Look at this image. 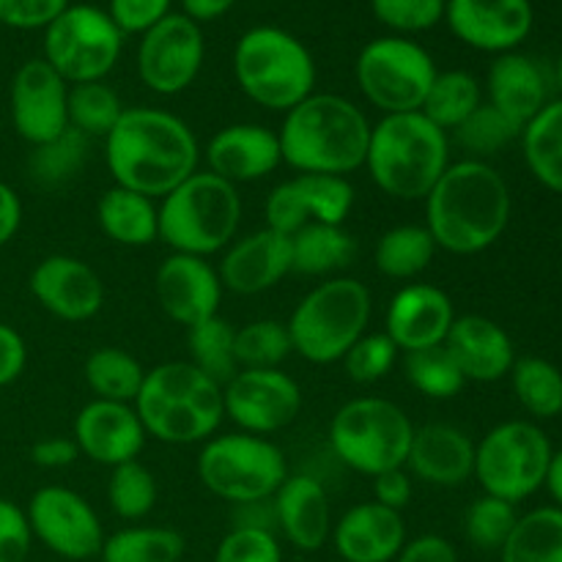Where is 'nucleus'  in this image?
Instances as JSON below:
<instances>
[{"label":"nucleus","instance_id":"f257e3e1","mask_svg":"<svg viewBox=\"0 0 562 562\" xmlns=\"http://www.w3.org/2000/svg\"><path fill=\"white\" fill-rule=\"evenodd\" d=\"M104 159L113 181L162 201L201 165V146L184 119L159 108H126L104 137Z\"/></svg>","mask_w":562,"mask_h":562},{"label":"nucleus","instance_id":"f03ea898","mask_svg":"<svg viewBox=\"0 0 562 562\" xmlns=\"http://www.w3.org/2000/svg\"><path fill=\"white\" fill-rule=\"evenodd\" d=\"M426 228L439 250L477 256L503 239L514 214V195L492 162L459 159L426 195Z\"/></svg>","mask_w":562,"mask_h":562},{"label":"nucleus","instance_id":"7ed1b4c3","mask_svg":"<svg viewBox=\"0 0 562 562\" xmlns=\"http://www.w3.org/2000/svg\"><path fill=\"white\" fill-rule=\"evenodd\" d=\"M371 121L351 99L338 93H311L291 108L280 126L283 165L296 173L349 176L366 168Z\"/></svg>","mask_w":562,"mask_h":562},{"label":"nucleus","instance_id":"20e7f679","mask_svg":"<svg viewBox=\"0 0 562 562\" xmlns=\"http://www.w3.org/2000/svg\"><path fill=\"white\" fill-rule=\"evenodd\" d=\"M135 412L157 442H206L225 420L223 384L198 371L190 360L162 362L146 371Z\"/></svg>","mask_w":562,"mask_h":562},{"label":"nucleus","instance_id":"39448f33","mask_svg":"<svg viewBox=\"0 0 562 562\" xmlns=\"http://www.w3.org/2000/svg\"><path fill=\"white\" fill-rule=\"evenodd\" d=\"M450 165V135L417 113L382 115L371 126L366 168L395 201H426Z\"/></svg>","mask_w":562,"mask_h":562},{"label":"nucleus","instance_id":"423d86ee","mask_svg":"<svg viewBox=\"0 0 562 562\" xmlns=\"http://www.w3.org/2000/svg\"><path fill=\"white\" fill-rule=\"evenodd\" d=\"M241 195L209 170H195L159 201V239L173 252L212 258L236 239Z\"/></svg>","mask_w":562,"mask_h":562},{"label":"nucleus","instance_id":"0eeeda50","mask_svg":"<svg viewBox=\"0 0 562 562\" xmlns=\"http://www.w3.org/2000/svg\"><path fill=\"white\" fill-rule=\"evenodd\" d=\"M234 75L241 93L258 108L289 113L316 93V60L311 49L274 25L241 33L234 49Z\"/></svg>","mask_w":562,"mask_h":562},{"label":"nucleus","instance_id":"6e6552de","mask_svg":"<svg viewBox=\"0 0 562 562\" xmlns=\"http://www.w3.org/2000/svg\"><path fill=\"white\" fill-rule=\"evenodd\" d=\"M373 300L357 278H327L307 291L289 316L294 355L313 366H333L368 333Z\"/></svg>","mask_w":562,"mask_h":562},{"label":"nucleus","instance_id":"1a4fd4ad","mask_svg":"<svg viewBox=\"0 0 562 562\" xmlns=\"http://www.w3.org/2000/svg\"><path fill=\"white\" fill-rule=\"evenodd\" d=\"M412 437L415 426L409 415L395 401L379 395L346 401L329 423L333 453L349 470L368 477L406 467Z\"/></svg>","mask_w":562,"mask_h":562},{"label":"nucleus","instance_id":"9d476101","mask_svg":"<svg viewBox=\"0 0 562 562\" xmlns=\"http://www.w3.org/2000/svg\"><path fill=\"white\" fill-rule=\"evenodd\" d=\"M289 475L283 450L269 437L256 434L212 437L198 453V477L203 488L234 505L272 499Z\"/></svg>","mask_w":562,"mask_h":562},{"label":"nucleus","instance_id":"9b49d317","mask_svg":"<svg viewBox=\"0 0 562 562\" xmlns=\"http://www.w3.org/2000/svg\"><path fill=\"white\" fill-rule=\"evenodd\" d=\"M552 439L536 420H505L475 442V481L483 494L519 505L547 486Z\"/></svg>","mask_w":562,"mask_h":562},{"label":"nucleus","instance_id":"f8f14e48","mask_svg":"<svg viewBox=\"0 0 562 562\" xmlns=\"http://www.w3.org/2000/svg\"><path fill=\"white\" fill-rule=\"evenodd\" d=\"M437 71L428 49L409 36L373 38L355 64L357 88L382 115L417 113Z\"/></svg>","mask_w":562,"mask_h":562},{"label":"nucleus","instance_id":"ddd939ff","mask_svg":"<svg viewBox=\"0 0 562 562\" xmlns=\"http://www.w3.org/2000/svg\"><path fill=\"white\" fill-rule=\"evenodd\" d=\"M124 47V33L97 5H66L44 27V60L69 86L104 80L115 69Z\"/></svg>","mask_w":562,"mask_h":562},{"label":"nucleus","instance_id":"4468645a","mask_svg":"<svg viewBox=\"0 0 562 562\" xmlns=\"http://www.w3.org/2000/svg\"><path fill=\"white\" fill-rule=\"evenodd\" d=\"M206 58V42L195 20L170 11L148 27L137 44V77L148 91L176 97L198 80Z\"/></svg>","mask_w":562,"mask_h":562},{"label":"nucleus","instance_id":"2eb2a0df","mask_svg":"<svg viewBox=\"0 0 562 562\" xmlns=\"http://www.w3.org/2000/svg\"><path fill=\"white\" fill-rule=\"evenodd\" d=\"M33 541L58 558L80 562L99 558L104 527L93 505L66 486H44L25 508Z\"/></svg>","mask_w":562,"mask_h":562},{"label":"nucleus","instance_id":"dca6fc26","mask_svg":"<svg viewBox=\"0 0 562 562\" xmlns=\"http://www.w3.org/2000/svg\"><path fill=\"white\" fill-rule=\"evenodd\" d=\"M225 417L239 431L269 437L300 417L302 387L280 368L269 371H236L223 384Z\"/></svg>","mask_w":562,"mask_h":562},{"label":"nucleus","instance_id":"f3484780","mask_svg":"<svg viewBox=\"0 0 562 562\" xmlns=\"http://www.w3.org/2000/svg\"><path fill=\"white\" fill-rule=\"evenodd\" d=\"M355 206V187L344 176L296 173L280 181L263 203L267 228L294 236L311 223L344 225Z\"/></svg>","mask_w":562,"mask_h":562},{"label":"nucleus","instance_id":"a211bd4d","mask_svg":"<svg viewBox=\"0 0 562 562\" xmlns=\"http://www.w3.org/2000/svg\"><path fill=\"white\" fill-rule=\"evenodd\" d=\"M11 124L31 146L69 130V82L44 58H31L14 71L9 88Z\"/></svg>","mask_w":562,"mask_h":562},{"label":"nucleus","instance_id":"6ab92c4d","mask_svg":"<svg viewBox=\"0 0 562 562\" xmlns=\"http://www.w3.org/2000/svg\"><path fill=\"white\" fill-rule=\"evenodd\" d=\"M445 20L467 47L503 55L527 42L536 11L530 0H448Z\"/></svg>","mask_w":562,"mask_h":562},{"label":"nucleus","instance_id":"aec40b11","mask_svg":"<svg viewBox=\"0 0 562 562\" xmlns=\"http://www.w3.org/2000/svg\"><path fill=\"white\" fill-rule=\"evenodd\" d=\"M154 291L165 316L190 329L217 316L225 289L220 283L217 267L209 258L170 252L159 263Z\"/></svg>","mask_w":562,"mask_h":562},{"label":"nucleus","instance_id":"412c9836","mask_svg":"<svg viewBox=\"0 0 562 562\" xmlns=\"http://www.w3.org/2000/svg\"><path fill=\"white\" fill-rule=\"evenodd\" d=\"M33 300L60 322L80 324L97 316L104 305V283L97 269L75 256H47L27 278Z\"/></svg>","mask_w":562,"mask_h":562},{"label":"nucleus","instance_id":"4be33fe9","mask_svg":"<svg viewBox=\"0 0 562 562\" xmlns=\"http://www.w3.org/2000/svg\"><path fill=\"white\" fill-rule=\"evenodd\" d=\"M71 439L80 456L113 470L126 461H137V456L146 448L148 434L137 417L135 404L93 398L77 412Z\"/></svg>","mask_w":562,"mask_h":562},{"label":"nucleus","instance_id":"5701e85b","mask_svg":"<svg viewBox=\"0 0 562 562\" xmlns=\"http://www.w3.org/2000/svg\"><path fill=\"white\" fill-rule=\"evenodd\" d=\"M291 263V236L261 228L225 247L217 274L223 289L231 294L256 296L272 291L280 280L289 278Z\"/></svg>","mask_w":562,"mask_h":562},{"label":"nucleus","instance_id":"b1692460","mask_svg":"<svg viewBox=\"0 0 562 562\" xmlns=\"http://www.w3.org/2000/svg\"><path fill=\"white\" fill-rule=\"evenodd\" d=\"M453 322V300L439 285L406 283L390 300L384 335L398 346V351L409 355V351L442 346Z\"/></svg>","mask_w":562,"mask_h":562},{"label":"nucleus","instance_id":"393cba45","mask_svg":"<svg viewBox=\"0 0 562 562\" xmlns=\"http://www.w3.org/2000/svg\"><path fill=\"white\" fill-rule=\"evenodd\" d=\"M201 157L206 159L209 173L234 187L267 179L283 165L278 132L263 124L223 126L214 132Z\"/></svg>","mask_w":562,"mask_h":562},{"label":"nucleus","instance_id":"a878e982","mask_svg":"<svg viewBox=\"0 0 562 562\" xmlns=\"http://www.w3.org/2000/svg\"><path fill=\"white\" fill-rule=\"evenodd\" d=\"M406 470L428 486H464L475 477V439L453 423H426L415 428Z\"/></svg>","mask_w":562,"mask_h":562},{"label":"nucleus","instance_id":"bb28decb","mask_svg":"<svg viewBox=\"0 0 562 562\" xmlns=\"http://www.w3.org/2000/svg\"><path fill=\"white\" fill-rule=\"evenodd\" d=\"M442 346L453 357L467 382H499L508 376L516 362V346L508 329L494 318L477 316V313L456 316Z\"/></svg>","mask_w":562,"mask_h":562},{"label":"nucleus","instance_id":"cd10ccee","mask_svg":"<svg viewBox=\"0 0 562 562\" xmlns=\"http://www.w3.org/2000/svg\"><path fill=\"white\" fill-rule=\"evenodd\" d=\"M335 554L344 562H395L406 538L404 516L379 503H360L333 525Z\"/></svg>","mask_w":562,"mask_h":562},{"label":"nucleus","instance_id":"c85d7f7f","mask_svg":"<svg viewBox=\"0 0 562 562\" xmlns=\"http://www.w3.org/2000/svg\"><path fill=\"white\" fill-rule=\"evenodd\" d=\"M278 532L300 552L324 549L333 536V508L327 488L311 475H289L272 497Z\"/></svg>","mask_w":562,"mask_h":562},{"label":"nucleus","instance_id":"c756f323","mask_svg":"<svg viewBox=\"0 0 562 562\" xmlns=\"http://www.w3.org/2000/svg\"><path fill=\"white\" fill-rule=\"evenodd\" d=\"M549 80L543 66L525 53H503L486 75V102L525 130L549 102Z\"/></svg>","mask_w":562,"mask_h":562},{"label":"nucleus","instance_id":"7c9ffc66","mask_svg":"<svg viewBox=\"0 0 562 562\" xmlns=\"http://www.w3.org/2000/svg\"><path fill=\"white\" fill-rule=\"evenodd\" d=\"M97 223L108 239L124 247H148L159 239V203L113 184L97 203Z\"/></svg>","mask_w":562,"mask_h":562},{"label":"nucleus","instance_id":"2f4dec72","mask_svg":"<svg viewBox=\"0 0 562 562\" xmlns=\"http://www.w3.org/2000/svg\"><path fill=\"white\" fill-rule=\"evenodd\" d=\"M357 258V241L344 225L311 223L291 236V272L305 278H338Z\"/></svg>","mask_w":562,"mask_h":562},{"label":"nucleus","instance_id":"473e14b6","mask_svg":"<svg viewBox=\"0 0 562 562\" xmlns=\"http://www.w3.org/2000/svg\"><path fill=\"white\" fill-rule=\"evenodd\" d=\"M527 170L543 190L562 195V97L549 99L519 135Z\"/></svg>","mask_w":562,"mask_h":562},{"label":"nucleus","instance_id":"72a5a7b5","mask_svg":"<svg viewBox=\"0 0 562 562\" xmlns=\"http://www.w3.org/2000/svg\"><path fill=\"white\" fill-rule=\"evenodd\" d=\"M437 250V241L426 225L404 223L379 236L373 247V263L379 274L390 280H415L431 267Z\"/></svg>","mask_w":562,"mask_h":562},{"label":"nucleus","instance_id":"f704fd0d","mask_svg":"<svg viewBox=\"0 0 562 562\" xmlns=\"http://www.w3.org/2000/svg\"><path fill=\"white\" fill-rule=\"evenodd\" d=\"M499 562H562V510L541 505L519 514L514 532L499 549Z\"/></svg>","mask_w":562,"mask_h":562},{"label":"nucleus","instance_id":"c9c22d12","mask_svg":"<svg viewBox=\"0 0 562 562\" xmlns=\"http://www.w3.org/2000/svg\"><path fill=\"white\" fill-rule=\"evenodd\" d=\"M483 104V86L477 82L475 75L464 69H448L437 71L431 88L426 93L420 113L428 121L453 135L472 113Z\"/></svg>","mask_w":562,"mask_h":562},{"label":"nucleus","instance_id":"e433bc0d","mask_svg":"<svg viewBox=\"0 0 562 562\" xmlns=\"http://www.w3.org/2000/svg\"><path fill=\"white\" fill-rule=\"evenodd\" d=\"M516 401L532 420L562 415V371L547 357H516L508 373Z\"/></svg>","mask_w":562,"mask_h":562},{"label":"nucleus","instance_id":"4c0bfd02","mask_svg":"<svg viewBox=\"0 0 562 562\" xmlns=\"http://www.w3.org/2000/svg\"><path fill=\"white\" fill-rule=\"evenodd\" d=\"M82 376H86L88 390L99 401L135 404L143 379H146V368L130 351L119 349V346H102L86 357Z\"/></svg>","mask_w":562,"mask_h":562},{"label":"nucleus","instance_id":"58836bf2","mask_svg":"<svg viewBox=\"0 0 562 562\" xmlns=\"http://www.w3.org/2000/svg\"><path fill=\"white\" fill-rule=\"evenodd\" d=\"M184 536L170 527L135 525L104 538L102 562H181Z\"/></svg>","mask_w":562,"mask_h":562},{"label":"nucleus","instance_id":"ea45409f","mask_svg":"<svg viewBox=\"0 0 562 562\" xmlns=\"http://www.w3.org/2000/svg\"><path fill=\"white\" fill-rule=\"evenodd\" d=\"M86 159L88 137L69 126V130L60 132L53 140L31 146V154H27V176H31V181L36 187L58 190V187L77 179V173L86 168Z\"/></svg>","mask_w":562,"mask_h":562},{"label":"nucleus","instance_id":"a19ab883","mask_svg":"<svg viewBox=\"0 0 562 562\" xmlns=\"http://www.w3.org/2000/svg\"><path fill=\"white\" fill-rule=\"evenodd\" d=\"M294 355L289 324L278 318H258L236 329L234 357L239 371H269L280 368Z\"/></svg>","mask_w":562,"mask_h":562},{"label":"nucleus","instance_id":"79ce46f5","mask_svg":"<svg viewBox=\"0 0 562 562\" xmlns=\"http://www.w3.org/2000/svg\"><path fill=\"white\" fill-rule=\"evenodd\" d=\"M234 338L236 327L217 316L206 318V322L195 324V327L187 329V351H190V362L198 371L206 373L209 379H214L217 384H225L234 376L239 368H236L234 357Z\"/></svg>","mask_w":562,"mask_h":562},{"label":"nucleus","instance_id":"37998d69","mask_svg":"<svg viewBox=\"0 0 562 562\" xmlns=\"http://www.w3.org/2000/svg\"><path fill=\"white\" fill-rule=\"evenodd\" d=\"M124 102L104 80L69 86V126L80 135L108 137L124 115Z\"/></svg>","mask_w":562,"mask_h":562},{"label":"nucleus","instance_id":"c03bdc74","mask_svg":"<svg viewBox=\"0 0 562 562\" xmlns=\"http://www.w3.org/2000/svg\"><path fill=\"white\" fill-rule=\"evenodd\" d=\"M404 376L420 395L434 401H448L464 390L467 379L448 355L445 346L420 349L404 355Z\"/></svg>","mask_w":562,"mask_h":562},{"label":"nucleus","instance_id":"a18cd8bd","mask_svg":"<svg viewBox=\"0 0 562 562\" xmlns=\"http://www.w3.org/2000/svg\"><path fill=\"white\" fill-rule=\"evenodd\" d=\"M159 497L157 477L140 461L113 467L108 481V503L124 521H140L154 510Z\"/></svg>","mask_w":562,"mask_h":562},{"label":"nucleus","instance_id":"49530a36","mask_svg":"<svg viewBox=\"0 0 562 562\" xmlns=\"http://www.w3.org/2000/svg\"><path fill=\"white\" fill-rule=\"evenodd\" d=\"M519 126L510 119H505L499 110H494L486 99H483L481 108L453 132L456 143L467 151V159H481V162H488L492 157H497V154L505 151L510 143L519 140Z\"/></svg>","mask_w":562,"mask_h":562},{"label":"nucleus","instance_id":"de8ad7c7","mask_svg":"<svg viewBox=\"0 0 562 562\" xmlns=\"http://www.w3.org/2000/svg\"><path fill=\"white\" fill-rule=\"evenodd\" d=\"M519 521L516 505L505 499L481 494L464 514V536L477 552H499Z\"/></svg>","mask_w":562,"mask_h":562},{"label":"nucleus","instance_id":"09e8293b","mask_svg":"<svg viewBox=\"0 0 562 562\" xmlns=\"http://www.w3.org/2000/svg\"><path fill=\"white\" fill-rule=\"evenodd\" d=\"M398 346L387 338L384 333H366L340 362H344L346 373L351 382L357 384H373L379 379L387 376L398 362Z\"/></svg>","mask_w":562,"mask_h":562},{"label":"nucleus","instance_id":"8fccbe9b","mask_svg":"<svg viewBox=\"0 0 562 562\" xmlns=\"http://www.w3.org/2000/svg\"><path fill=\"white\" fill-rule=\"evenodd\" d=\"M448 0H371L373 16L398 36L423 33L445 20Z\"/></svg>","mask_w":562,"mask_h":562},{"label":"nucleus","instance_id":"3c124183","mask_svg":"<svg viewBox=\"0 0 562 562\" xmlns=\"http://www.w3.org/2000/svg\"><path fill=\"white\" fill-rule=\"evenodd\" d=\"M214 562H283L278 532L256 527H234L220 541Z\"/></svg>","mask_w":562,"mask_h":562},{"label":"nucleus","instance_id":"603ef678","mask_svg":"<svg viewBox=\"0 0 562 562\" xmlns=\"http://www.w3.org/2000/svg\"><path fill=\"white\" fill-rule=\"evenodd\" d=\"M33 547V532L25 510L0 497V562H25Z\"/></svg>","mask_w":562,"mask_h":562},{"label":"nucleus","instance_id":"864d4df0","mask_svg":"<svg viewBox=\"0 0 562 562\" xmlns=\"http://www.w3.org/2000/svg\"><path fill=\"white\" fill-rule=\"evenodd\" d=\"M170 3L173 0H110L108 14L124 36H132V33L143 36L148 27L170 14Z\"/></svg>","mask_w":562,"mask_h":562},{"label":"nucleus","instance_id":"5fc2aeb1","mask_svg":"<svg viewBox=\"0 0 562 562\" xmlns=\"http://www.w3.org/2000/svg\"><path fill=\"white\" fill-rule=\"evenodd\" d=\"M66 5L69 0H0V25L14 31H44Z\"/></svg>","mask_w":562,"mask_h":562},{"label":"nucleus","instance_id":"6e6d98bb","mask_svg":"<svg viewBox=\"0 0 562 562\" xmlns=\"http://www.w3.org/2000/svg\"><path fill=\"white\" fill-rule=\"evenodd\" d=\"M373 481V503L384 505L390 510H404L412 503V494H415V477L409 475L406 467L398 470H387L382 475L371 477Z\"/></svg>","mask_w":562,"mask_h":562},{"label":"nucleus","instance_id":"4d7b16f0","mask_svg":"<svg viewBox=\"0 0 562 562\" xmlns=\"http://www.w3.org/2000/svg\"><path fill=\"white\" fill-rule=\"evenodd\" d=\"M27 366V344L11 324L0 322V387H9Z\"/></svg>","mask_w":562,"mask_h":562},{"label":"nucleus","instance_id":"13d9d810","mask_svg":"<svg viewBox=\"0 0 562 562\" xmlns=\"http://www.w3.org/2000/svg\"><path fill=\"white\" fill-rule=\"evenodd\" d=\"M395 562H459V552L448 538L428 532L406 541Z\"/></svg>","mask_w":562,"mask_h":562},{"label":"nucleus","instance_id":"bf43d9fd","mask_svg":"<svg viewBox=\"0 0 562 562\" xmlns=\"http://www.w3.org/2000/svg\"><path fill=\"white\" fill-rule=\"evenodd\" d=\"M77 459H80V450L71 437H44L31 448V461L42 470H66Z\"/></svg>","mask_w":562,"mask_h":562},{"label":"nucleus","instance_id":"052dcab7","mask_svg":"<svg viewBox=\"0 0 562 562\" xmlns=\"http://www.w3.org/2000/svg\"><path fill=\"white\" fill-rule=\"evenodd\" d=\"M22 225V201L11 184L0 179V247L9 245Z\"/></svg>","mask_w":562,"mask_h":562},{"label":"nucleus","instance_id":"680f3d73","mask_svg":"<svg viewBox=\"0 0 562 562\" xmlns=\"http://www.w3.org/2000/svg\"><path fill=\"white\" fill-rule=\"evenodd\" d=\"M234 3L236 0H181V9H184L181 14H187L201 25V22H212L223 16Z\"/></svg>","mask_w":562,"mask_h":562},{"label":"nucleus","instance_id":"e2e57ef3","mask_svg":"<svg viewBox=\"0 0 562 562\" xmlns=\"http://www.w3.org/2000/svg\"><path fill=\"white\" fill-rule=\"evenodd\" d=\"M543 488H547L549 497H552L554 508L562 510V448L554 450L552 464H549V472H547V486Z\"/></svg>","mask_w":562,"mask_h":562},{"label":"nucleus","instance_id":"0e129e2a","mask_svg":"<svg viewBox=\"0 0 562 562\" xmlns=\"http://www.w3.org/2000/svg\"><path fill=\"white\" fill-rule=\"evenodd\" d=\"M554 80H558L560 93H562V53H560V58H558V69H554Z\"/></svg>","mask_w":562,"mask_h":562},{"label":"nucleus","instance_id":"69168bd1","mask_svg":"<svg viewBox=\"0 0 562 562\" xmlns=\"http://www.w3.org/2000/svg\"><path fill=\"white\" fill-rule=\"evenodd\" d=\"M294 562H313V560H294Z\"/></svg>","mask_w":562,"mask_h":562},{"label":"nucleus","instance_id":"338daca9","mask_svg":"<svg viewBox=\"0 0 562 562\" xmlns=\"http://www.w3.org/2000/svg\"><path fill=\"white\" fill-rule=\"evenodd\" d=\"M0 132H3V121H0Z\"/></svg>","mask_w":562,"mask_h":562}]
</instances>
